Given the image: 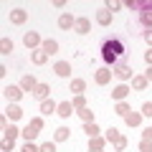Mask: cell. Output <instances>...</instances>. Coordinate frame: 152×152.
<instances>
[{
	"label": "cell",
	"mask_w": 152,
	"mask_h": 152,
	"mask_svg": "<svg viewBox=\"0 0 152 152\" xmlns=\"http://www.w3.org/2000/svg\"><path fill=\"white\" fill-rule=\"evenodd\" d=\"M122 53H124V43H122L119 38H109V41H104V46H102V58L107 61V64H114Z\"/></svg>",
	"instance_id": "1"
},
{
	"label": "cell",
	"mask_w": 152,
	"mask_h": 152,
	"mask_svg": "<svg viewBox=\"0 0 152 152\" xmlns=\"http://www.w3.org/2000/svg\"><path fill=\"white\" fill-rule=\"evenodd\" d=\"M41 129H43V117H33V119L20 129V134H23L26 142H33L38 134H41Z\"/></svg>",
	"instance_id": "2"
},
{
	"label": "cell",
	"mask_w": 152,
	"mask_h": 152,
	"mask_svg": "<svg viewBox=\"0 0 152 152\" xmlns=\"http://www.w3.org/2000/svg\"><path fill=\"white\" fill-rule=\"evenodd\" d=\"M20 134V129H18L15 124H10L8 129H3V142H0V147H3V152H10L13 145H15V137Z\"/></svg>",
	"instance_id": "3"
},
{
	"label": "cell",
	"mask_w": 152,
	"mask_h": 152,
	"mask_svg": "<svg viewBox=\"0 0 152 152\" xmlns=\"http://www.w3.org/2000/svg\"><path fill=\"white\" fill-rule=\"evenodd\" d=\"M114 76H117V79H122V81H129V79H132L134 74H132V66L122 61V64H117V66H114Z\"/></svg>",
	"instance_id": "4"
},
{
	"label": "cell",
	"mask_w": 152,
	"mask_h": 152,
	"mask_svg": "<svg viewBox=\"0 0 152 152\" xmlns=\"http://www.w3.org/2000/svg\"><path fill=\"white\" fill-rule=\"evenodd\" d=\"M140 23L147 31L152 28V3H145V8H142V13H140Z\"/></svg>",
	"instance_id": "5"
},
{
	"label": "cell",
	"mask_w": 152,
	"mask_h": 152,
	"mask_svg": "<svg viewBox=\"0 0 152 152\" xmlns=\"http://www.w3.org/2000/svg\"><path fill=\"white\" fill-rule=\"evenodd\" d=\"M23 43H26V48H36V46H41L43 41H41V36H38L36 31H28L26 36H23Z\"/></svg>",
	"instance_id": "6"
},
{
	"label": "cell",
	"mask_w": 152,
	"mask_h": 152,
	"mask_svg": "<svg viewBox=\"0 0 152 152\" xmlns=\"http://www.w3.org/2000/svg\"><path fill=\"white\" fill-rule=\"evenodd\" d=\"M3 94H5L8 102H18V99L23 96V89L20 86H5V89H3Z\"/></svg>",
	"instance_id": "7"
},
{
	"label": "cell",
	"mask_w": 152,
	"mask_h": 152,
	"mask_svg": "<svg viewBox=\"0 0 152 152\" xmlns=\"http://www.w3.org/2000/svg\"><path fill=\"white\" fill-rule=\"evenodd\" d=\"M74 112H76V109H74V104H71V102H61L58 109H56V114H58V117H64V119H69Z\"/></svg>",
	"instance_id": "8"
},
{
	"label": "cell",
	"mask_w": 152,
	"mask_h": 152,
	"mask_svg": "<svg viewBox=\"0 0 152 152\" xmlns=\"http://www.w3.org/2000/svg\"><path fill=\"white\" fill-rule=\"evenodd\" d=\"M10 20L15 23V26H23V23L28 20V13L23 10V8H15V10H10Z\"/></svg>",
	"instance_id": "9"
},
{
	"label": "cell",
	"mask_w": 152,
	"mask_h": 152,
	"mask_svg": "<svg viewBox=\"0 0 152 152\" xmlns=\"http://www.w3.org/2000/svg\"><path fill=\"white\" fill-rule=\"evenodd\" d=\"M89 28H91L89 18H76V23H74V31H76V33H81V36H86V33H89Z\"/></svg>",
	"instance_id": "10"
},
{
	"label": "cell",
	"mask_w": 152,
	"mask_h": 152,
	"mask_svg": "<svg viewBox=\"0 0 152 152\" xmlns=\"http://www.w3.org/2000/svg\"><path fill=\"white\" fill-rule=\"evenodd\" d=\"M109 79H112V71H109V69H99L96 74H94V81H96L99 86H104V84H109Z\"/></svg>",
	"instance_id": "11"
},
{
	"label": "cell",
	"mask_w": 152,
	"mask_h": 152,
	"mask_svg": "<svg viewBox=\"0 0 152 152\" xmlns=\"http://www.w3.org/2000/svg\"><path fill=\"white\" fill-rule=\"evenodd\" d=\"M127 94H129V86H127V84H119V86L112 89V99H117V102H124Z\"/></svg>",
	"instance_id": "12"
},
{
	"label": "cell",
	"mask_w": 152,
	"mask_h": 152,
	"mask_svg": "<svg viewBox=\"0 0 152 152\" xmlns=\"http://www.w3.org/2000/svg\"><path fill=\"white\" fill-rule=\"evenodd\" d=\"M5 117H8V119H10V122H18V119H20V117H23V109L18 107V104H10V107L5 109Z\"/></svg>",
	"instance_id": "13"
},
{
	"label": "cell",
	"mask_w": 152,
	"mask_h": 152,
	"mask_svg": "<svg viewBox=\"0 0 152 152\" xmlns=\"http://www.w3.org/2000/svg\"><path fill=\"white\" fill-rule=\"evenodd\" d=\"M104 145H107L104 137H91L89 140V152H104Z\"/></svg>",
	"instance_id": "14"
},
{
	"label": "cell",
	"mask_w": 152,
	"mask_h": 152,
	"mask_svg": "<svg viewBox=\"0 0 152 152\" xmlns=\"http://www.w3.org/2000/svg\"><path fill=\"white\" fill-rule=\"evenodd\" d=\"M41 48H43L48 56H53V53H58V41H53V38H46L43 43H41Z\"/></svg>",
	"instance_id": "15"
},
{
	"label": "cell",
	"mask_w": 152,
	"mask_h": 152,
	"mask_svg": "<svg viewBox=\"0 0 152 152\" xmlns=\"http://www.w3.org/2000/svg\"><path fill=\"white\" fill-rule=\"evenodd\" d=\"M36 86H38V81H36V79H33V76H23V79H20V89H23V91H36Z\"/></svg>",
	"instance_id": "16"
},
{
	"label": "cell",
	"mask_w": 152,
	"mask_h": 152,
	"mask_svg": "<svg viewBox=\"0 0 152 152\" xmlns=\"http://www.w3.org/2000/svg\"><path fill=\"white\" fill-rule=\"evenodd\" d=\"M48 94H51V86H48V84H38L36 91H33V96L41 99V102H46V99H48Z\"/></svg>",
	"instance_id": "17"
},
{
	"label": "cell",
	"mask_w": 152,
	"mask_h": 152,
	"mask_svg": "<svg viewBox=\"0 0 152 152\" xmlns=\"http://www.w3.org/2000/svg\"><path fill=\"white\" fill-rule=\"evenodd\" d=\"M53 71H56L58 76H64V79H66V76H71V64H69V61H58V64L53 66Z\"/></svg>",
	"instance_id": "18"
},
{
	"label": "cell",
	"mask_w": 152,
	"mask_h": 152,
	"mask_svg": "<svg viewBox=\"0 0 152 152\" xmlns=\"http://www.w3.org/2000/svg\"><path fill=\"white\" fill-rule=\"evenodd\" d=\"M124 122H127L129 127H140V122H142V112H129V114L124 117Z\"/></svg>",
	"instance_id": "19"
},
{
	"label": "cell",
	"mask_w": 152,
	"mask_h": 152,
	"mask_svg": "<svg viewBox=\"0 0 152 152\" xmlns=\"http://www.w3.org/2000/svg\"><path fill=\"white\" fill-rule=\"evenodd\" d=\"M74 23H76V18H71L69 13H64V15L58 18V28H64V31H69V28H74Z\"/></svg>",
	"instance_id": "20"
},
{
	"label": "cell",
	"mask_w": 152,
	"mask_h": 152,
	"mask_svg": "<svg viewBox=\"0 0 152 152\" xmlns=\"http://www.w3.org/2000/svg\"><path fill=\"white\" fill-rule=\"evenodd\" d=\"M84 89H86V81L84 79H71V91L79 96V94H84Z\"/></svg>",
	"instance_id": "21"
},
{
	"label": "cell",
	"mask_w": 152,
	"mask_h": 152,
	"mask_svg": "<svg viewBox=\"0 0 152 152\" xmlns=\"http://www.w3.org/2000/svg\"><path fill=\"white\" fill-rule=\"evenodd\" d=\"M31 58H33V64H36V66H43L46 61H48V53H46V51L41 48V51H33V56H31Z\"/></svg>",
	"instance_id": "22"
},
{
	"label": "cell",
	"mask_w": 152,
	"mask_h": 152,
	"mask_svg": "<svg viewBox=\"0 0 152 152\" xmlns=\"http://www.w3.org/2000/svg\"><path fill=\"white\" fill-rule=\"evenodd\" d=\"M56 109H58V104H56L53 99H46V102H41V112H43V114H53Z\"/></svg>",
	"instance_id": "23"
},
{
	"label": "cell",
	"mask_w": 152,
	"mask_h": 152,
	"mask_svg": "<svg viewBox=\"0 0 152 152\" xmlns=\"http://www.w3.org/2000/svg\"><path fill=\"white\" fill-rule=\"evenodd\" d=\"M96 23L99 26H109V23H112V13L109 10H99L96 13Z\"/></svg>",
	"instance_id": "24"
},
{
	"label": "cell",
	"mask_w": 152,
	"mask_h": 152,
	"mask_svg": "<svg viewBox=\"0 0 152 152\" xmlns=\"http://www.w3.org/2000/svg\"><path fill=\"white\" fill-rule=\"evenodd\" d=\"M69 132H71L69 127H58V129L53 132V140L56 142H66V140H69Z\"/></svg>",
	"instance_id": "25"
},
{
	"label": "cell",
	"mask_w": 152,
	"mask_h": 152,
	"mask_svg": "<svg viewBox=\"0 0 152 152\" xmlns=\"http://www.w3.org/2000/svg\"><path fill=\"white\" fill-rule=\"evenodd\" d=\"M147 84H150V81H147L145 76H132V86H134L137 91H142V89H147Z\"/></svg>",
	"instance_id": "26"
},
{
	"label": "cell",
	"mask_w": 152,
	"mask_h": 152,
	"mask_svg": "<svg viewBox=\"0 0 152 152\" xmlns=\"http://www.w3.org/2000/svg\"><path fill=\"white\" fill-rule=\"evenodd\" d=\"M71 104H74V109H76V112H81V109H86V107H89V104H86V96H84V94L74 96V102H71Z\"/></svg>",
	"instance_id": "27"
},
{
	"label": "cell",
	"mask_w": 152,
	"mask_h": 152,
	"mask_svg": "<svg viewBox=\"0 0 152 152\" xmlns=\"http://www.w3.org/2000/svg\"><path fill=\"white\" fill-rule=\"evenodd\" d=\"M84 132H86V134H89V140H91V137H99V132H102V129H99V127L94 124V122H86V124H84Z\"/></svg>",
	"instance_id": "28"
},
{
	"label": "cell",
	"mask_w": 152,
	"mask_h": 152,
	"mask_svg": "<svg viewBox=\"0 0 152 152\" xmlns=\"http://www.w3.org/2000/svg\"><path fill=\"white\" fill-rule=\"evenodd\" d=\"M124 8H129V10H140V13H142V8H145V0H127Z\"/></svg>",
	"instance_id": "29"
},
{
	"label": "cell",
	"mask_w": 152,
	"mask_h": 152,
	"mask_svg": "<svg viewBox=\"0 0 152 152\" xmlns=\"http://www.w3.org/2000/svg\"><path fill=\"white\" fill-rule=\"evenodd\" d=\"M114 112H117V114H122V117H127V114H129L132 109H129V104H127V102H117V107H114Z\"/></svg>",
	"instance_id": "30"
},
{
	"label": "cell",
	"mask_w": 152,
	"mask_h": 152,
	"mask_svg": "<svg viewBox=\"0 0 152 152\" xmlns=\"http://www.w3.org/2000/svg\"><path fill=\"white\" fill-rule=\"evenodd\" d=\"M104 140H107V142H112V145H114V142L119 140V129H117V127H112V129H107V137H104Z\"/></svg>",
	"instance_id": "31"
},
{
	"label": "cell",
	"mask_w": 152,
	"mask_h": 152,
	"mask_svg": "<svg viewBox=\"0 0 152 152\" xmlns=\"http://www.w3.org/2000/svg\"><path fill=\"white\" fill-rule=\"evenodd\" d=\"M13 51V41L10 38H3V41H0V53H10Z\"/></svg>",
	"instance_id": "32"
},
{
	"label": "cell",
	"mask_w": 152,
	"mask_h": 152,
	"mask_svg": "<svg viewBox=\"0 0 152 152\" xmlns=\"http://www.w3.org/2000/svg\"><path fill=\"white\" fill-rule=\"evenodd\" d=\"M79 117H81V119H84V124H86V122H94V112H91V109H81V112H79Z\"/></svg>",
	"instance_id": "33"
},
{
	"label": "cell",
	"mask_w": 152,
	"mask_h": 152,
	"mask_svg": "<svg viewBox=\"0 0 152 152\" xmlns=\"http://www.w3.org/2000/svg\"><path fill=\"white\" fill-rule=\"evenodd\" d=\"M119 8H124V3H119V0H109V3H107V10H109V13L119 10Z\"/></svg>",
	"instance_id": "34"
},
{
	"label": "cell",
	"mask_w": 152,
	"mask_h": 152,
	"mask_svg": "<svg viewBox=\"0 0 152 152\" xmlns=\"http://www.w3.org/2000/svg\"><path fill=\"white\" fill-rule=\"evenodd\" d=\"M124 147H127V137H122V134H119V140L114 142V150H117V152H122Z\"/></svg>",
	"instance_id": "35"
},
{
	"label": "cell",
	"mask_w": 152,
	"mask_h": 152,
	"mask_svg": "<svg viewBox=\"0 0 152 152\" xmlns=\"http://www.w3.org/2000/svg\"><path fill=\"white\" fill-rule=\"evenodd\" d=\"M142 117H152V102H145V104H142Z\"/></svg>",
	"instance_id": "36"
},
{
	"label": "cell",
	"mask_w": 152,
	"mask_h": 152,
	"mask_svg": "<svg viewBox=\"0 0 152 152\" xmlns=\"http://www.w3.org/2000/svg\"><path fill=\"white\" fill-rule=\"evenodd\" d=\"M38 150H41V147H36V145H33V142H26L20 152H38Z\"/></svg>",
	"instance_id": "37"
},
{
	"label": "cell",
	"mask_w": 152,
	"mask_h": 152,
	"mask_svg": "<svg viewBox=\"0 0 152 152\" xmlns=\"http://www.w3.org/2000/svg\"><path fill=\"white\" fill-rule=\"evenodd\" d=\"M38 152H56V145H53V142H46V145H41Z\"/></svg>",
	"instance_id": "38"
},
{
	"label": "cell",
	"mask_w": 152,
	"mask_h": 152,
	"mask_svg": "<svg viewBox=\"0 0 152 152\" xmlns=\"http://www.w3.org/2000/svg\"><path fill=\"white\" fill-rule=\"evenodd\" d=\"M140 152H152V142L142 140V142H140Z\"/></svg>",
	"instance_id": "39"
},
{
	"label": "cell",
	"mask_w": 152,
	"mask_h": 152,
	"mask_svg": "<svg viewBox=\"0 0 152 152\" xmlns=\"http://www.w3.org/2000/svg\"><path fill=\"white\" fill-rule=\"evenodd\" d=\"M142 140L152 142V127H147V129H142Z\"/></svg>",
	"instance_id": "40"
},
{
	"label": "cell",
	"mask_w": 152,
	"mask_h": 152,
	"mask_svg": "<svg viewBox=\"0 0 152 152\" xmlns=\"http://www.w3.org/2000/svg\"><path fill=\"white\" fill-rule=\"evenodd\" d=\"M145 41L152 46V28H150V31H145Z\"/></svg>",
	"instance_id": "41"
},
{
	"label": "cell",
	"mask_w": 152,
	"mask_h": 152,
	"mask_svg": "<svg viewBox=\"0 0 152 152\" xmlns=\"http://www.w3.org/2000/svg\"><path fill=\"white\" fill-rule=\"evenodd\" d=\"M145 61H147V64L152 66V48H150V51H147V53H145Z\"/></svg>",
	"instance_id": "42"
},
{
	"label": "cell",
	"mask_w": 152,
	"mask_h": 152,
	"mask_svg": "<svg viewBox=\"0 0 152 152\" xmlns=\"http://www.w3.org/2000/svg\"><path fill=\"white\" fill-rule=\"evenodd\" d=\"M145 79H147V81H152V66H150V69H147V74H145Z\"/></svg>",
	"instance_id": "43"
}]
</instances>
